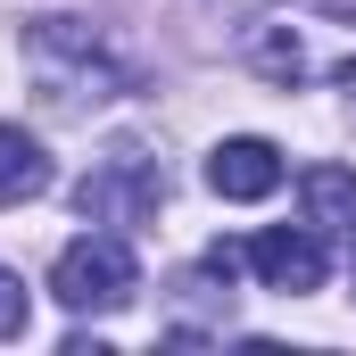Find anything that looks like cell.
Segmentation results:
<instances>
[{
	"label": "cell",
	"mask_w": 356,
	"mask_h": 356,
	"mask_svg": "<svg viewBox=\"0 0 356 356\" xmlns=\"http://www.w3.org/2000/svg\"><path fill=\"white\" fill-rule=\"evenodd\" d=\"M249 67L273 83H340L356 75V0H290L249 33Z\"/></svg>",
	"instance_id": "cell-1"
},
{
	"label": "cell",
	"mask_w": 356,
	"mask_h": 356,
	"mask_svg": "<svg viewBox=\"0 0 356 356\" xmlns=\"http://www.w3.org/2000/svg\"><path fill=\"white\" fill-rule=\"evenodd\" d=\"M50 290H58V307H75V315H116V307H133L141 266H133L124 232H83V241H67V249H58Z\"/></svg>",
	"instance_id": "cell-2"
},
{
	"label": "cell",
	"mask_w": 356,
	"mask_h": 356,
	"mask_svg": "<svg viewBox=\"0 0 356 356\" xmlns=\"http://www.w3.org/2000/svg\"><path fill=\"white\" fill-rule=\"evenodd\" d=\"M25 58L50 83V99H108L116 91V67H108V50H99V33L83 17H42L25 33Z\"/></svg>",
	"instance_id": "cell-3"
},
{
	"label": "cell",
	"mask_w": 356,
	"mask_h": 356,
	"mask_svg": "<svg viewBox=\"0 0 356 356\" xmlns=\"http://www.w3.org/2000/svg\"><path fill=\"white\" fill-rule=\"evenodd\" d=\"M158 199H166V175H158L141 149H116V158H99V166L75 182L83 224H149Z\"/></svg>",
	"instance_id": "cell-4"
},
{
	"label": "cell",
	"mask_w": 356,
	"mask_h": 356,
	"mask_svg": "<svg viewBox=\"0 0 356 356\" xmlns=\"http://www.w3.org/2000/svg\"><path fill=\"white\" fill-rule=\"evenodd\" d=\"M249 266H257L266 290L307 298V290H323L332 257H323V241H315V232H257V241H249Z\"/></svg>",
	"instance_id": "cell-5"
},
{
	"label": "cell",
	"mask_w": 356,
	"mask_h": 356,
	"mask_svg": "<svg viewBox=\"0 0 356 356\" xmlns=\"http://www.w3.org/2000/svg\"><path fill=\"white\" fill-rule=\"evenodd\" d=\"M207 191H216V199H266V191H282V149L257 141V133L216 141V158H207Z\"/></svg>",
	"instance_id": "cell-6"
},
{
	"label": "cell",
	"mask_w": 356,
	"mask_h": 356,
	"mask_svg": "<svg viewBox=\"0 0 356 356\" xmlns=\"http://www.w3.org/2000/svg\"><path fill=\"white\" fill-rule=\"evenodd\" d=\"M42 191H50L42 141H33L25 124H0V207H25V199H42Z\"/></svg>",
	"instance_id": "cell-7"
},
{
	"label": "cell",
	"mask_w": 356,
	"mask_h": 356,
	"mask_svg": "<svg viewBox=\"0 0 356 356\" xmlns=\"http://www.w3.org/2000/svg\"><path fill=\"white\" fill-rule=\"evenodd\" d=\"M298 199L315 232H356V166H307Z\"/></svg>",
	"instance_id": "cell-8"
},
{
	"label": "cell",
	"mask_w": 356,
	"mask_h": 356,
	"mask_svg": "<svg viewBox=\"0 0 356 356\" xmlns=\"http://www.w3.org/2000/svg\"><path fill=\"white\" fill-rule=\"evenodd\" d=\"M17 332H25V282L0 266V340H17Z\"/></svg>",
	"instance_id": "cell-9"
}]
</instances>
